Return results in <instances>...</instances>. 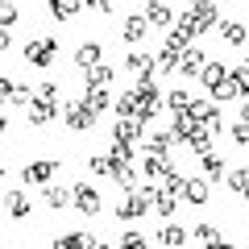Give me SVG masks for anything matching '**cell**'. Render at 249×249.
I'll use <instances>...</instances> for the list:
<instances>
[{"mask_svg":"<svg viewBox=\"0 0 249 249\" xmlns=\"http://www.w3.org/2000/svg\"><path fill=\"white\" fill-rule=\"evenodd\" d=\"M54 54H58V42H54L50 34H42V37H34V42H25V62H29V67H50Z\"/></svg>","mask_w":249,"mask_h":249,"instance_id":"cell-1","label":"cell"},{"mask_svg":"<svg viewBox=\"0 0 249 249\" xmlns=\"http://www.w3.org/2000/svg\"><path fill=\"white\" fill-rule=\"evenodd\" d=\"M150 208L154 204L145 199V191H124V199H116V216H121V220H142Z\"/></svg>","mask_w":249,"mask_h":249,"instance_id":"cell-2","label":"cell"},{"mask_svg":"<svg viewBox=\"0 0 249 249\" xmlns=\"http://www.w3.org/2000/svg\"><path fill=\"white\" fill-rule=\"evenodd\" d=\"M91 124H96V108H88L83 100L67 104V129H71V133H88Z\"/></svg>","mask_w":249,"mask_h":249,"instance_id":"cell-3","label":"cell"},{"mask_svg":"<svg viewBox=\"0 0 249 249\" xmlns=\"http://www.w3.org/2000/svg\"><path fill=\"white\" fill-rule=\"evenodd\" d=\"M166 104L162 100V91H158V83H145V88H137V121H150L158 108Z\"/></svg>","mask_w":249,"mask_h":249,"instance_id":"cell-4","label":"cell"},{"mask_svg":"<svg viewBox=\"0 0 249 249\" xmlns=\"http://www.w3.org/2000/svg\"><path fill=\"white\" fill-rule=\"evenodd\" d=\"M25 112H29V124H34V129H42V124H50L54 116H58V100H42V96H34Z\"/></svg>","mask_w":249,"mask_h":249,"instance_id":"cell-5","label":"cell"},{"mask_svg":"<svg viewBox=\"0 0 249 249\" xmlns=\"http://www.w3.org/2000/svg\"><path fill=\"white\" fill-rule=\"evenodd\" d=\"M142 17L150 21V29H170V25H175V13H170V4H166V0H150Z\"/></svg>","mask_w":249,"mask_h":249,"instance_id":"cell-6","label":"cell"},{"mask_svg":"<svg viewBox=\"0 0 249 249\" xmlns=\"http://www.w3.org/2000/svg\"><path fill=\"white\" fill-rule=\"evenodd\" d=\"M191 116H196L204 129H212V137L220 133V108L208 104V100H191Z\"/></svg>","mask_w":249,"mask_h":249,"instance_id":"cell-7","label":"cell"},{"mask_svg":"<svg viewBox=\"0 0 249 249\" xmlns=\"http://www.w3.org/2000/svg\"><path fill=\"white\" fill-rule=\"evenodd\" d=\"M71 204L79 208L83 216H96L100 208H104V204H100V191H96V187H83V183H79V187L71 191Z\"/></svg>","mask_w":249,"mask_h":249,"instance_id":"cell-8","label":"cell"},{"mask_svg":"<svg viewBox=\"0 0 249 249\" xmlns=\"http://www.w3.org/2000/svg\"><path fill=\"white\" fill-rule=\"evenodd\" d=\"M183 199L196 204V208H204L208 199H212V183H208V178H183Z\"/></svg>","mask_w":249,"mask_h":249,"instance_id":"cell-9","label":"cell"},{"mask_svg":"<svg viewBox=\"0 0 249 249\" xmlns=\"http://www.w3.org/2000/svg\"><path fill=\"white\" fill-rule=\"evenodd\" d=\"M54 170H58V162H50V158H37V162H29L25 170H21V178H25V183H50L54 178Z\"/></svg>","mask_w":249,"mask_h":249,"instance_id":"cell-10","label":"cell"},{"mask_svg":"<svg viewBox=\"0 0 249 249\" xmlns=\"http://www.w3.org/2000/svg\"><path fill=\"white\" fill-rule=\"evenodd\" d=\"M204 67H208V54L199 50V46H187V50L178 54V71L183 75H204Z\"/></svg>","mask_w":249,"mask_h":249,"instance_id":"cell-11","label":"cell"},{"mask_svg":"<svg viewBox=\"0 0 249 249\" xmlns=\"http://www.w3.org/2000/svg\"><path fill=\"white\" fill-rule=\"evenodd\" d=\"M229 75H232V67H224V62H208L199 79H204V88H208V91L216 96V91H220L224 83H229Z\"/></svg>","mask_w":249,"mask_h":249,"instance_id":"cell-12","label":"cell"},{"mask_svg":"<svg viewBox=\"0 0 249 249\" xmlns=\"http://www.w3.org/2000/svg\"><path fill=\"white\" fill-rule=\"evenodd\" d=\"M50 249H96V237L91 232H58Z\"/></svg>","mask_w":249,"mask_h":249,"instance_id":"cell-13","label":"cell"},{"mask_svg":"<svg viewBox=\"0 0 249 249\" xmlns=\"http://www.w3.org/2000/svg\"><path fill=\"white\" fill-rule=\"evenodd\" d=\"M170 170V158H158V154H142V175L145 183H162V175Z\"/></svg>","mask_w":249,"mask_h":249,"instance_id":"cell-14","label":"cell"},{"mask_svg":"<svg viewBox=\"0 0 249 249\" xmlns=\"http://www.w3.org/2000/svg\"><path fill=\"white\" fill-rule=\"evenodd\" d=\"M142 124L145 121H133V116H121V121H116V129H112V142H142Z\"/></svg>","mask_w":249,"mask_h":249,"instance_id":"cell-15","label":"cell"},{"mask_svg":"<svg viewBox=\"0 0 249 249\" xmlns=\"http://www.w3.org/2000/svg\"><path fill=\"white\" fill-rule=\"evenodd\" d=\"M112 79H116V67H108V62H96V67L83 71V83H88V88H108Z\"/></svg>","mask_w":249,"mask_h":249,"instance_id":"cell-16","label":"cell"},{"mask_svg":"<svg viewBox=\"0 0 249 249\" xmlns=\"http://www.w3.org/2000/svg\"><path fill=\"white\" fill-rule=\"evenodd\" d=\"M96 62H104V46L100 42H83L79 50H75V67L88 71V67H96Z\"/></svg>","mask_w":249,"mask_h":249,"instance_id":"cell-17","label":"cell"},{"mask_svg":"<svg viewBox=\"0 0 249 249\" xmlns=\"http://www.w3.org/2000/svg\"><path fill=\"white\" fill-rule=\"evenodd\" d=\"M187 237H191V232H187L183 224H175V220H166V224H162V229H158V241H162V245H166V249H178V245H183Z\"/></svg>","mask_w":249,"mask_h":249,"instance_id":"cell-18","label":"cell"},{"mask_svg":"<svg viewBox=\"0 0 249 249\" xmlns=\"http://www.w3.org/2000/svg\"><path fill=\"white\" fill-rule=\"evenodd\" d=\"M46 9H50L54 21H71L75 13L83 9V0H46Z\"/></svg>","mask_w":249,"mask_h":249,"instance_id":"cell-19","label":"cell"},{"mask_svg":"<svg viewBox=\"0 0 249 249\" xmlns=\"http://www.w3.org/2000/svg\"><path fill=\"white\" fill-rule=\"evenodd\" d=\"M4 208H9V216H17V220H25V216L34 212V204H29L25 191H9V196H4Z\"/></svg>","mask_w":249,"mask_h":249,"instance_id":"cell-20","label":"cell"},{"mask_svg":"<svg viewBox=\"0 0 249 249\" xmlns=\"http://www.w3.org/2000/svg\"><path fill=\"white\" fill-rule=\"evenodd\" d=\"M145 34H150V21H145L142 13H133V17H124V34H121L124 42H142Z\"/></svg>","mask_w":249,"mask_h":249,"instance_id":"cell-21","label":"cell"},{"mask_svg":"<svg viewBox=\"0 0 249 249\" xmlns=\"http://www.w3.org/2000/svg\"><path fill=\"white\" fill-rule=\"evenodd\" d=\"M220 34H224V42H229V46H245L249 42V25H245V21H224Z\"/></svg>","mask_w":249,"mask_h":249,"instance_id":"cell-22","label":"cell"},{"mask_svg":"<svg viewBox=\"0 0 249 249\" xmlns=\"http://www.w3.org/2000/svg\"><path fill=\"white\" fill-rule=\"evenodd\" d=\"M199 166H204V178H208V183H212V178H224V158H220V154H212V150L199 154Z\"/></svg>","mask_w":249,"mask_h":249,"instance_id":"cell-23","label":"cell"},{"mask_svg":"<svg viewBox=\"0 0 249 249\" xmlns=\"http://www.w3.org/2000/svg\"><path fill=\"white\" fill-rule=\"evenodd\" d=\"M170 145H175V137H170V133H150V142H145V154L170 158Z\"/></svg>","mask_w":249,"mask_h":249,"instance_id":"cell-24","label":"cell"},{"mask_svg":"<svg viewBox=\"0 0 249 249\" xmlns=\"http://www.w3.org/2000/svg\"><path fill=\"white\" fill-rule=\"evenodd\" d=\"M196 241H199V245H208V249H216L224 241V232L216 229V224H196Z\"/></svg>","mask_w":249,"mask_h":249,"instance_id":"cell-25","label":"cell"},{"mask_svg":"<svg viewBox=\"0 0 249 249\" xmlns=\"http://www.w3.org/2000/svg\"><path fill=\"white\" fill-rule=\"evenodd\" d=\"M154 67H158V58H150V54H142V50H133L129 54V58H124V71H154Z\"/></svg>","mask_w":249,"mask_h":249,"instance_id":"cell-26","label":"cell"},{"mask_svg":"<svg viewBox=\"0 0 249 249\" xmlns=\"http://www.w3.org/2000/svg\"><path fill=\"white\" fill-rule=\"evenodd\" d=\"M83 104H88V108H96V112H104V108L112 104V96H108V88H88Z\"/></svg>","mask_w":249,"mask_h":249,"instance_id":"cell-27","label":"cell"},{"mask_svg":"<svg viewBox=\"0 0 249 249\" xmlns=\"http://www.w3.org/2000/svg\"><path fill=\"white\" fill-rule=\"evenodd\" d=\"M229 187L237 191V196H245L249 191V166H232L229 170Z\"/></svg>","mask_w":249,"mask_h":249,"instance_id":"cell-28","label":"cell"},{"mask_svg":"<svg viewBox=\"0 0 249 249\" xmlns=\"http://www.w3.org/2000/svg\"><path fill=\"white\" fill-rule=\"evenodd\" d=\"M46 204H50V208H67V204H71V191H67V187H50V183H46Z\"/></svg>","mask_w":249,"mask_h":249,"instance_id":"cell-29","label":"cell"},{"mask_svg":"<svg viewBox=\"0 0 249 249\" xmlns=\"http://www.w3.org/2000/svg\"><path fill=\"white\" fill-rule=\"evenodd\" d=\"M158 187L166 191V196H183V175H178V170L170 166L166 175H162V183H158Z\"/></svg>","mask_w":249,"mask_h":249,"instance_id":"cell-30","label":"cell"},{"mask_svg":"<svg viewBox=\"0 0 249 249\" xmlns=\"http://www.w3.org/2000/svg\"><path fill=\"white\" fill-rule=\"evenodd\" d=\"M116 116H133V121H137V88L124 91V96L116 100Z\"/></svg>","mask_w":249,"mask_h":249,"instance_id":"cell-31","label":"cell"},{"mask_svg":"<svg viewBox=\"0 0 249 249\" xmlns=\"http://www.w3.org/2000/svg\"><path fill=\"white\" fill-rule=\"evenodd\" d=\"M175 208H178V196H166V191H158V199H154V212L170 220V216H175Z\"/></svg>","mask_w":249,"mask_h":249,"instance_id":"cell-32","label":"cell"},{"mask_svg":"<svg viewBox=\"0 0 249 249\" xmlns=\"http://www.w3.org/2000/svg\"><path fill=\"white\" fill-rule=\"evenodd\" d=\"M178 54H183V50H175V46H162V54H158V71H178Z\"/></svg>","mask_w":249,"mask_h":249,"instance_id":"cell-33","label":"cell"},{"mask_svg":"<svg viewBox=\"0 0 249 249\" xmlns=\"http://www.w3.org/2000/svg\"><path fill=\"white\" fill-rule=\"evenodd\" d=\"M166 108H170V112H191V96H187L183 88L170 91V96H166Z\"/></svg>","mask_w":249,"mask_h":249,"instance_id":"cell-34","label":"cell"},{"mask_svg":"<svg viewBox=\"0 0 249 249\" xmlns=\"http://www.w3.org/2000/svg\"><path fill=\"white\" fill-rule=\"evenodd\" d=\"M187 145H191V150H196V154H208V150H212V129H196V133H191V142H187Z\"/></svg>","mask_w":249,"mask_h":249,"instance_id":"cell-35","label":"cell"},{"mask_svg":"<svg viewBox=\"0 0 249 249\" xmlns=\"http://www.w3.org/2000/svg\"><path fill=\"white\" fill-rule=\"evenodd\" d=\"M0 25L4 29L17 25V4H13V0H0Z\"/></svg>","mask_w":249,"mask_h":249,"instance_id":"cell-36","label":"cell"},{"mask_svg":"<svg viewBox=\"0 0 249 249\" xmlns=\"http://www.w3.org/2000/svg\"><path fill=\"white\" fill-rule=\"evenodd\" d=\"M121 249H150V241H145L142 232H124V237H121Z\"/></svg>","mask_w":249,"mask_h":249,"instance_id":"cell-37","label":"cell"},{"mask_svg":"<svg viewBox=\"0 0 249 249\" xmlns=\"http://www.w3.org/2000/svg\"><path fill=\"white\" fill-rule=\"evenodd\" d=\"M29 100H34V88H25V83H17V88H13V104L29 108Z\"/></svg>","mask_w":249,"mask_h":249,"instance_id":"cell-38","label":"cell"},{"mask_svg":"<svg viewBox=\"0 0 249 249\" xmlns=\"http://www.w3.org/2000/svg\"><path fill=\"white\" fill-rule=\"evenodd\" d=\"M232 142H237V145H249V124H245V121L232 124Z\"/></svg>","mask_w":249,"mask_h":249,"instance_id":"cell-39","label":"cell"},{"mask_svg":"<svg viewBox=\"0 0 249 249\" xmlns=\"http://www.w3.org/2000/svg\"><path fill=\"white\" fill-rule=\"evenodd\" d=\"M88 170H91V175H108V158H104V154L88 158Z\"/></svg>","mask_w":249,"mask_h":249,"instance_id":"cell-40","label":"cell"},{"mask_svg":"<svg viewBox=\"0 0 249 249\" xmlns=\"http://www.w3.org/2000/svg\"><path fill=\"white\" fill-rule=\"evenodd\" d=\"M83 9H91V13H112V0H83Z\"/></svg>","mask_w":249,"mask_h":249,"instance_id":"cell-41","label":"cell"},{"mask_svg":"<svg viewBox=\"0 0 249 249\" xmlns=\"http://www.w3.org/2000/svg\"><path fill=\"white\" fill-rule=\"evenodd\" d=\"M13 88H17V83H13V79H4V75H0V104H4V100H13Z\"/></svg>","mask_w":249,"mask_h":249,"instance_id":"cell-42","label":"cell"},{"mask_svg":"<svg viewBox=\"0 0 249 249\" xmlns=\"http://www.w3.org/2000/svg\"><path fill=\"white\" fill-rule=\"evenodd\" d=\"M232 75H241V79L249 83V54H245V62H241V67H232Z\"/></svg>","mask_w":249,"mask_h":249,"instance_id":"cell-43","label":"cell"},{"mask_svg":"<svg viewBox=\"0 0 249 249\" xmlns=\"http://www.w3.org/2000/svg\"><path fill=\"white\" fill-rule=\"evenodd\" d=\"M9 46H13V37H9V29L0 25V50H9Z\"/></svg>","mask_w":249,"mask_h":249,"instance_id":"cell-44","label":"cell"},{"mask_svg":"<svg viewBox=\"0 0 249 249\" xmlns=\"http://www.w3.org/2000/svg\"><path fill=\"white\" fill-rule=\"evenodd\" d=\"M241 121L249 124V100H241Z\"/></svg>","mask_w":249,"mask_h":249,"instance_id":"cell-45","label":"cell"},{"mask_svg":"<svg viewBox=\"0 0 249 249\" xmlns=\"http://www.w3.org/2000/svg\"><path fill=\"white\" fill-rule=\"evenodd\" d=\"M216 249H237V245H232V241H220V245H216Z\"/></svg>","mask_w":249,"mask_h":249,"instance_id":"cell-46","label":"cell"},{"mask_svg":"<svg viewBox=\"0 0 249 249\" xmlns=\"http://www.w3.org/2000/svg\"><path fill=\"white\" fill-rule=\"evenodd\" d=\"M4 124H9V121H4V112H0V133H4Z\"/></svg>","mask_w":249,"mask_h":249,"instance_id":"cell-47","label":"cell"},{"mask_svg":"<svg viewBox=\"0 0 249 249\" xmlns=\"http://www.w3.org/2000/svg\"><path fill=\"white\" fill-rule=\"evenodd\" d=\"M96 249H121V245H96Z\"/></svg>","mask_w":249,"mask_h":249,"instance_id":"cell-48","label":"cell"},{"mask_svg":"<svg viewBox=\"0 0 249 249\" xmlns=\"http://www.w3.org/2000/svg\"><path fill=\"white\" fill-rule=\"evenodd\" d=\"M241 199H245V204H249V191H245V196H241Z\"/></svg>","mask_w":249,"mask_h":249,"instance_id":"cell-49","label":"cell"},{"mask_svg":"<svg viewBox=\"0 0 249 249\" xmlns=\"http://www.w3.org/2000/svg\"><path fill=\"white\" fill-rule=\"evenodd\" d=\"M0 178H4V166H0Z\"/></svg>","mask_w":249,"mask_h":249,"instance_id":"cell-50","label":"cell"},{"mask_svg":"<svg viewBox=\"0 0 249 249\" xmlns=\"http://www.w3.org/2000/svg\"><path fill=\"white\" fill-rule=\"evenodd\" d=\"M212 4H220V0H212Z\"/></svg>","mask_w":249,"mask_h":249,"instance_id":"cell-51","label":"cell"}]
</instances>
